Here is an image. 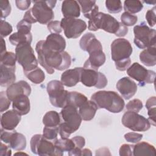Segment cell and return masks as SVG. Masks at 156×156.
Returning a JSON list of instances; mask_svg holds the SVG:
<instances>
[{"label": "cell", "mask_w": 156, "mask_h": 156, "mask_svg": "<svg viewBox=\"0 0 156 156\" xmlns=\"http://www.w3.org/2000/svg\"><path fill=\"white\" fill-rule=\"evenodd\" d=\"M12 108L21 116L27 114L30 109V100L27 96L20 94L12 101Z\"/></svg>", "instance_id": "obj_24"}, {"label": "cell", "mask_w": 156, "mask_h": 156, "mask_svg": "<svg viewBox=\"0 0 156 156\" xmlns=\"http://www.w3.org/2000/svg\"><path fill=\"white\" fill-rule=\"evenodd\" d=\"M140 60L147 66H153L156 64V48L152 46L144 49L140 54Z\"/></svg>", "instance_id": "obj_28"}, {"label": "cell", "mask_w": 156, "mask_h": 156, "mask_svg": "<svg viewBox=\"0 0 156 156\" xmlns=\"http://www.w3.org/2000/svg\"><path fill=\"white\" fill-rule=\"evenodd\" d=\"M16 55L12 52H5L1 54V64L9 67H15Z\"/></svg>", "instance_id": "obj_37"}, {"label": "cell", "mask_w": 156, "mask_h": 156, "mask_svg": "<svg viewBox=\"0 0 156 156\" xmlns=\"http://www.w3.org/2000/svg\"><path fill=\"white\" fill-rule=\"evenodd\" d=\"M13 30L12 26L7 21L1 20L0 21V33L1 37L9 35Z\"/></svg>", "instance_id": "obj_43"}, {"label": "cell", "mask_w": 156, "mask_h": 156, "mask_svg": "<svg viewBox=\"0 0 156 156\" xmlns=\"http://www.w3.org/2000/svg\"><path fill=\"white\" fill-rule=\"evenodd\" d=\"M116 88L125 99H129L133 97L137 91L136 83L127 77L120 79L116 85Z\"/></svg>", "instance_id": "obj_16"}, {"label": "cell", "mask_w": 156, "mask_h": 156, "mask_svg": "<svg viewBox=\"0 0 156 156\" xmlns=\"http://www.w3.org/2000/svg\"><path fill=\"white\" fill-rule=\"evenodd\" d=\"M138 17L136 15L124 12L121 16V23L126 26H132L136 24Z\"/></svg>", "instance_id": "obj_40"}, {"label": "cell", "mask_w": 156, "mask_h": 156, "mask_svg": "<svg viewBox=\"0 0 156 156\" xmlns=\"http://www.w3.org/2000/svg\"><path fill=\"white\" fill-rule=\"evenodd\" d=\"M60 115L63 122L59 126L58 133L61 138H68L71 133L79 129L82 119L77 108L71 105H66L62 108Z\"/></svg>", "instance_id": "obj_4"}, {"label": "cell", "mask_w": 156, "mask_h": 156, "mask_svg": "<svg viewBox=\"0 0 156 156\" xmlns=\"http://www.w3.org/2000/svg\"><path fill=\"white\" fill-rule=\"evenodd\" d=\"M59 127H51L45 126L43 130V136L47 140L54 143L57 140Z\"/></svg>", "instance_id": "obj_38"}, {"label": "cell", "mask_w": 156, "mask_h": 156, "mask_svg": "<svg viewBox=\"0 0 156 156\" xmlns=\"http://www.w3.org/2000/svg\"><path fill=\"white\" fill-rule=\"evenodd\" d=\"M47 27L52 34H60L62 30L60 21H51L48 24Z\"/></svg>", "instance_id": "obj_46"}, {"label": "cell", "mask_w": 156, "mask_h": 156, "mask_svg": "<svg viewBox=\"0 0 156 156\" xmlns=\"http://www.w3.org/2000/svg\"><path fill=\"white\" fill-rule=\"evenodd\" d=\"M135 44L140 49H146L155 46L156 31L149 27L145 22L141 23L133 28Z\"/></svg>", "instance_id": "obj_7"}, {"label": "cell", "mask_w": 156, "mask_h": 156, "mask_svg": "<svg viewBox=\"0 0 156 156\" xmlns=\"http://www.w3.org/2000/svg\"><path fill=\"white\" fill-rule=\"evenodd\" d=\"M44 46L52 51L63 52L66 48V41L59 34H51L44 40Z\"/></svg>", "instance_id": "obj_20"}, {"label": "cell", "mask_w": 156, "mask_h": 156, "mask_svg": "<svg viewBox=\"0 0 156 156\" xmlns=\"http://www.w3.org/2000/svg\"><path fill=\"white\" fill-rule=\"evenodd\" d=\"M0 151V155L1 156H10L12 154V151L10 149V146L5 145L2 143H1Z\"/></svg>", "instance_id": "obj_54"}, {"label": "cell", "mask_w": 156, "mask_h": 156, "mask_svg": "<svg viewBox=\"0 0 156 156\" xmlns=\"http://www.w3.org/2000/svg\"><path fill=\"white\" fill-rule=\"evenodd\" d=\"M15 4L18 9L21 10H25L30 7L31 1L29 0H16Z\"/></svg>", "instance_id": "obj_51"}, {"label": "cell", "mask_w": 156, "mask_h": 156, "mask_svg": "<svg viewBox=\"0 0 156 156\" xmlns=\"http://www.w3.org/2000/svg\"><path fill=\"white\" fill-rule=\"evenodd\" d=\"M16 61L22 66L24 72L30 71L38 67V61L30 44L24 43L16 46Z\"/></svg>", "instance_id": "obj_5"}, {"label": "cell", "mask_w": 156, "mask_h": 156, "mask_svg": "<svg viewBox=\"0 0 156 156\" xmlns=\"http://www.w3.org/2000/svg\"><path fill=\"white\" fill-rule=\"evenodd\" d=\"M126 107L127 111H132L138 113L142 109L143 105L141 101L138 99H134L129 101Z\"/></svg>", "instance_id": "obj_41"}, {"label": "cell", "mask_w": 156, "mask_h": 156, "mask_svg": "<svg viewBox=\"0 0 156 156\" xmlns=\"http://www.w3.org/2000/svg\"><path fill=\"white\" fill-rule=\"evenodd\" d=\"M145 3H147V4H155V3L156 2V1H153V2H151V1H144Z\"/></svg>", "instance_id": "obj_58"}, {"label": "cell", "mask_w": 156, "mask_h": 156, "mask_svg": "<svg viewBox=\"0 0 156 156\" xmlns=\"http://www.w3.org/2000/svg\"><path fill=\"white\" fill-rule=\"evenodd\" d=\"M75 144V147L79 149H82L85 144V138L81 136H76L71 138Z\"/></svg>", "instance_id": "obj_52"}, {"label": "cell", "mask_w": 156, "mask_h": 156, "mask_svg": "<svg viewBox=\"0 0 156 156\" xmlns=\"http://www.w3.org/2000/svg\"><path fill=\"white\" fill-rule=\"evenodd\" d=\"M156 98L155 96L149 98L146 102V107L147 109L149 122L153 126H155V112H156Z\"/></svg>", "instance_id": "obj_35"}, {"label": "cell", "mask_w": 156, "mask_h": 156, "mask_svg": "<svg viewBox=\"0 0 156 156\" xmlns=\"http://www.w3.org/2000/svg\"><path fill=\"white\" fill-rule=\"evenodd\" d=\"M0 7H1V20L5 19L7 18L11 12V5L9 1L1 0L0 1Z\"/></svg>", "instance_id": "obj_42"}, {"label": "cell", "mask_w": 156, "mask_h": 156, "mask_svg": "<svg viewBox=\"0 0 156 156\" xmlns=\"http://www.w3.org/2000/svg\"><path fill=\"white\" fill-rule=\"evenodd\" d=\"M88 28L90 30L96 31L100 29L117 37H124L128 32L127 26L118 21L110 15L98 12L88 21Z\"/></svg>", "instance_id": "obj_2"}, {"label": "cell", "mask_w": 156, "mask_h": 156, "mask_svg": "<svg viewBox=\"0 0 156 156\" xmlns=\"http://www.w3.org/2000/svg\"><path fill=\"white\" fill-rule=\"evenodd\" d=\"M24 73L27 78L35 84H39L41 83L45 79V74L44 72L38 67L30 71L24 72Z\"/></svg>", "instance_id": "obj_33"}, {"label": "cell", "mask_w": 156, "mask_h": 156, "mask_svg": "<svg viewBox=\"0 0 156 156\" xmlns=\"http://www.w3.org/2000/svg\"><path fill=\"white\" fill-rule=\"evenodd\" d=\"M133 155H156V149L154 146L147 142L143 141L133 145Z\"/></svg>", "instance_id": "obj_27"}, {"label": "cell", "mask_w": 156, "mask_h": 156, "mask_svg": "<svg viewBox=\"0 0 156 156\" xmlns=\"http://www.w3.org/2000/svg\"><path fill=\"white\" fill-rule=\"evenodd\" d=\"M31 27H32L31 24L24 21V20H22L20 22H18L16 25V29H17L18 31L24 32H26V33L30 32Z\"/></svg>", "instance_id": "obj_49"}, {"label": "cell", "mask_w": 156, "mask_h": 156, "mask_svg": "<svg viewBox=\"0 0 156 156\" xmlns=\"http://www.w3.org/2000/svg\"><path fill=\"white\" fill-rule=\"evenodd\" d=\"M46 90L51 104L57 108H63L66 105L68 91L64 89L61 81L52 80L47 84Z\"/></svg>", "instance_id": "obj_9"}, {"label": "cell", "mask_w": 156, "mask_h": 156, "mask_svg": "<svg viewBox=\"0 0 156 156\" xmlns=\"http://www.w3.org/2000/svg\"><path fill=\"white\" fill-rule=\"evenodd\" d=\"M146 19L148 24L151 27H154L155 24V7H153L147 11L146 13Z\"/></svg>", "instance_id": "obj_48"}, {"label": "cell", "mask_w": 156, "mask_h": 156, "mask_svg": "<svg viewBox=\"0 0 156 156\" xmlns=\"http://www.w3.org/2000/svg\"><path fill=\"white\" fill-rule=\"evenodd\" d=\"M68 152V155L70 156L72 155H81L82 154V149H79L78 147H74V149H73L71 151Z\"/></svg>", "instance_id": "obj_55"}, {"label": "cell", "mask_w": 156, "mask_h": 156, "mask_svg": "<svg viewBox=\"0 0 156 156\" xmlns=\"http://www.w3.org/2000/svg\"><path fill=\"white\" fill-rule=\"evenodd\" d=\"M105 7L109 13H119L122 9L121 1L119 0H107L105 1Z\"/></svg>", "instance_id": "obj_39"}, {"label": "cell", "mask_w": 156, "mask_h": 156, "mask_svg": "<svg viewBox=\"0 0 156 156\" xmlns=\"http://www.w3.org/2000/svg\"><path fill=\"white\" fill-rule=\"evenodd\" d=\"M81 155H85V156H88V155H92V153L91 151L89 149H82V154Z\"/></svg>", "instance_id": "obj_57"}, {"label": "cell", "mask_w": 156, "mask_h": 156, "mask_svg": "<svg viewBox=\"0 0 156 156\" xmlns=\"http://www.w3.org/2000/svg\"><path fill=\"white\" fill-rule=\"evenodd\" d=\"M23 20L24 21L28 22L30 24L37 23V21L35 19V18L32 14V9H30L29 10H28L26 12V13H24V16H23Z\"/></svg>", "instance_id": "obj_53"}, {"label": "cell", "mask_w": 156, "mask_h": 156, "mask_svg": "<svg viewBox=\"0 0 156 156\" xmlns=\"http://www.w3.org/2000/svg\"><path fill=\"white\" fill-rule=\"evenodd\" d=\"M11 101L7 96L6 92L1 91L0 93V108L1 112H3L7 110L10 107Z\"/></svg>", "instance_id": "obj_44"}, {"label": "cell", "mask_w": 156, "mask_h": 156, "mask_svg": "<svg viewBox=\"0 0 156 156\" xmlns=\"http://www.w3.org/2000/svg\"><path fill=\"white\" fill-rule=\"evenodd\" d=\"M1 80L0 85L2 87H9L16 80L15 67H9L3 65H0Z\"/></svg>", "instance_id": "obj_25"}, {"label": "cell", "mask_w": 156, "mask_h": 156, "mask_svg": "<svg viewBox=\"0 0 156 156\" xmlns=\"http://www.w3.org/2000/svg\"><path fill=\"white\" fill-rule=\"evenodd\" d=\"M122 124L127 128L136 132H145L151 127L149 119L138 113L127 111L122 117Z\"/></svg>", "instance_id": "obj_10"}, {"label": "cell", "mask_w": 156, "mask_h": 156, "mask_svg": "<svg viewBox=\"0 0 156 156\" xmlns=\"http://www.w3.org/2000/svg\"><path fill=\"white\" fill-rule=\"evenodd\" d=\"M5 92L9 99L12 101L15 97L20 94L29 96L31 93V88L27 82L20 80L9 85Z\"/></svg>", "instance_id": "obj_17"}, {"label": "cell", "mask_w": 156, "mask_h": 156, "mask_svg": "<svg viewBox=\"0 0 156 156\" xmlns=\"http://www.w3.org/2000/svg\"><path fill=\"white\" fill-rule=\"evenodd\" d=\"M62 12L64 18H78L80 15L78 2L75 0L63 1L62 4Z\"/></svg>", "instance_id": "obj_23"}, {"label": "cell", "mask_w": 156, "mask_h": 156, "mask_svg": "<svg viewBox=\"0 0 156 156\" xmlns=\"http://www.w3.org/2000/svg\"><path fill=\"white\" fill-rule=\"evenodd\" d=\"M32 9V14L36 20L42 24H48L54 18L52 9L55 7L56 1H34Z\"/></svg>", "instance_id": "obj_8"}, {"label": "cell", "mask_w": 156, "mask_h": 156, "mask_svg": "<svg viewBox=\"0 0 156 156\" xmlns=\"http://www.w3.org/2000/svg\"><path fill=\"white\" fill-rule=\"evenodd\" d=\"M130 63H131V60L129 58L124 60L115 62V66L118 70L121 71H124L127 69V68L130 65Z\"/></svg>", "instance_id": "obj_50"}, {"label": "cell", "mask_w": 156, "mask_h": 156, "mask_svg": "<svg viewBox=\"0 0 156 156\" xmlns=\"http://www.w3.org/2000/svg\"><path fill=\"white\" fill-rule=\"evenodd\" d=\"M143 8L141 1L138 0H127L124 2V9L125 12L130 14L136 13L140 12Z\"/></svg>", "instance_id": "obj_34"}, {"label": "cell", "mask_w": 156, "mask_h": 156, "mask_svg": "<svg viewBox=\"0 0 156 156\" xmlns=\"http://www.w3.org/2000/svg\"><path fill=\"white\" fill-rule=\"evenodd\" d=\"M30 149L32 153L42 156H61L63 154L55 147L54 143L46 139L41 134H35L32 137Z\"/></svg>", "instance_id": "obj_6"}, {"label": "cell", "mask_w": 156, "mask_h": 156, "mask_svg": "<svg viewBox=\"0 0 156 156\" xmlns=\"http://www.w3.org/2000/svg\"><path fill=\"white\" fill-rule=\"evenodd\" d=\"M92 101L98 108H105L110 112H121L124 107L123 99L116 92L113 91H99L91 96Z\"/></svg>", "instance_id": "obj_3"}, {"label": "cell", "mask_w": 156, "mask_h": 156, "mask_svg": "<svg viewBox=\"0 0 156 156\" xmlns=\"http://www.w3.org/2000/svg\"><path fill=\"white\" fill-rule=\"evenodd\" d=\"M105 62V55L102 50H98L89 54L88 58L85 61L83 68L91 69L96 71L104 65Z\"/></svg>", "instance_id": "obj_21"}, {"label": "cell", "mask_w": 156, "mask_h": 156, "mask_svg": "<svg viewBox=\"0 0 156 156\" xmlns=\"http://www.w3.org/2000/svg\"><path fill=\"white\" fill-rule=\"evenodd\" d=\"M80 81L88 87H94L97 88H105L107 85L106 76L98 71L82 68Z\"/></svg>", "instance_id": "obj_12"}, {"label": "cell", "mask_w": 156, "mask_h": 156, "mask_svg": "<svg viewBox=\"0 0 156 156\" xmlns=\"http://www.w3.org/2000/svg\"><path fill=\"white\" fill-rule=\"evenodd\" d=\"M21 115L15 110H10L3 113L1 118V125L2 129L13 130L21 121Z\"/></svg>", "instance_id": "obj_19"}, {"label": "cell", "mask_w": 156, "mask_h": 156, "mask_svg": "<svg viewBox=\"0 0 156 156\" xmlns=\"http://www.w3.org/2000/svg\"><path fill=\"white\" fill-rule=\"evenodd\" d=\"M132 53V47L126 39L117 38L111 44V57L115 62L129 58Z\"/></svg>", "instance_id": "obj_14"}, {"label": "cell", "mask_w": 156, "mask_h": 156, "mask_svg": "<svg viewBox=\"0 0 156 156\" xmlns=\"http://www.w3.org/2000/svg\"><path fill=\"white\" fill-rule=\"evenodd\" d=\"M1 54H4V52H7L6 51V46H5V40H4V38L2 37L1 38Z\"/></svg>", "instance_id": "obj_56"}, {"label": "cell", "mask_w": 156, "mask_h": 156, "mask_svg": "<svg viewBox=\"0 0 156 156\" xmlns=\"http://www.w3.org/2000/svg\"><path fill=\"white\" fill-rule=\"evenodd\" d=\"M133 145L123 144L119 148V155L121 156H132L133 155Z\"/></svg>", "instance_id": "obj_47"}, {"label": "cell", "mask_w": 156, "mask_h": 156, "mask_svg": "<svg viewBox=\"0 0 156 156\" xmlns=\"http://www.w3.org/2000/svg\"><path fill=\"white\" fill-rule=\"evenodd\" d=\"M127 73L132 79L139 83L140 86H144L146 83H153L155 77L154 71L147 69L138 63H133L127 69Z\"/></svg>", "instance_id": "obj_11"}, {"label": "cell", "mask_w": 156, "mask_h": 156, "mask_svg": "<svg viewBox=\"0 0 156 156\" xmlns=\"http://www.w3.org/2000/svg\"><path fill=\"white\" fill-rule=\"evenodd\" d=\"M1 140L5 143L8 144L10 147L15 151H23L26 147L25 136L14 130H7L1 128Z\"/></svg>", "instance_id": "obj_15"}, {"label": "cell", "mask_w": 156, "mask_h": 156, "mask_svg": "<svg viewBox=\"0 0 156 156\" xmlns=\"http://www.w3.org/2000/svg\"><path fill=\"white\" fill-rule=\"evenodd\" d=\"M60 24L64 34L68 38H76L87 29L86 23L81 19L73 18H63Z\"/></svg>", "instance_id": "obj_13"}, {"label": "cell", "mask_w": 156, "mask_h": 156, "mask_svg": "<svg viewBox=\"0 0 156 156\" xmlns=\"http://www.w3.org/2000/svg\"><path fill=\"white\" fill-rule=\"evenodd\" d=\"M78 3L81 6L82 12L84 16L89 20L99 12V7L96 4V1H78Z\"/></svg>", "instance_id": "obj_29"}, {"label": "cell", "mask_w": 156, "mask_h": 156, "mask_svg": "<svg viewBox=\"0 0 156 156\" xmlns=\"http://www.w3.org/2000/svg\"><path fill=\"white\" fill-rule=\"evenodd\" d=\"M79 44L80 48L88 54L102 49L101 42L96 38L94 34L90 32L83 35L80 40Z\"/></svg>", "instance_id": "obj_18"}, {"label": "cell", "mask_w": 156, "mask_h": 156, "mask_svg": "<svg viewBox=\"0 0 156 156\" xmlns=\"http://www.w3.org/2000/svg\"><path fill=\"white\" fill-rule=\"evenodd\" d=\"M9 41L13 46H17L20 44L27 43L30 44L32 40V34L18 31L13 33L9 37Z\"/></svg>", "instance_id": "obj_30"}, {"label": "cell", "mask_w": 156, "mask_h": 156, "mask_svg": "<svg viewBox=\"0 0 156 156\" xmlns=\"http://www.w3.org/2000/svg\"><path fill=\"white\" fill-rule=\"evenodd\" d=\"M96 105L92 101H86L79 108V113L84 121H90L94 117L98 110Z\"/></svg>", "instance_id": "obj_26"}, {"label": "cell", "mask_w": 156, "mask_h": 156, "mask_svg": "<svg viewBox=\"0 0 156 156\" xmlns=\"http://www.w3.org/2000/svg\"><path fill=\"white\" fill-rule=\"evenodd\" d=\"M43 123L47 127H59L61 123L60 115L55 111L48 112L43 118Z\"/></svg>", "instance_id": "obj_32"}, {"label": "cell", "mask_w": 156, "mask_h": 156, "mask_svg": "<svg viewBox=\"0 0 156 156\" xmlns=\"http://www.w3.org/2000/svg\"><path fill=\"white\" fill-rule=\"evenodd\" d=\"M54 144L55 147L62 152L65 151H70L74 148L75 144L71 139L69 138H60L57 139L55 142Z\"/></svg>", "instance_id": "obj_36"}, {"label": "cell", "mask_w": 156, "mask_h": 156, "mask_svg": "<svg viewBox=\"0 0 156 156\" xmlns=\"http://www.w3.org/2000/svg\"><path fill=\"white\" fill-rule=\"evenodd\" d=\"M35 51L38 54L39 63L49 74L54 73V69L63 71L71 66V57L67 52L65 51L55 52L49 50L44 47V40L37 42Z\"/></svg>", "instance_id": "obj_1"}, {"label": "cell", "mask_w": 156, "mask_h": 156, "mask_svg": "<svg viewBox=\"0 0 156 156\" xmlns=\"http://www.w3.org/2000/svg\"><path fill=\"white\" fill-rule=\"evenodd\" d=\"M82 69V68L77 67L66 70L61 76V82L68 87L75 86L80 81Z\"/></svg>", "instance_id": "obj_22"}, {"label": "cell", "mask_w": 156, "mask_h": 156, "mask_svg": "<svg viewBox=\"0 0 156 156\" xmlns=\"http://www.w3.org/2000/svg\"><path fill=\"white\" fill-rule=\"evenodd\" d=\"M87 101V98L79 92L68 91L66 105H71L77 108L82 105Z\"/></svg>", "instance_id": "obj_31"}, {"label": "cell", "mask_w": 156, "mask_h": 156, "mask_svg": "<svg viewBox=\"0 0 156 156\" xmlns=\"http://www.w3.org/2000/svg\"><path fill=\"white\" fill-rule=\"evenodd\" d=\"M124 138L128 142L136 143L143 138V135L136 132H129L124 135Z\"/></svg>", "instance_id": "obj_45"}]
</instances>
